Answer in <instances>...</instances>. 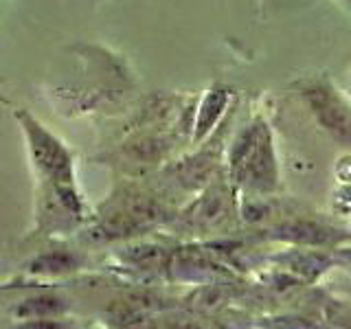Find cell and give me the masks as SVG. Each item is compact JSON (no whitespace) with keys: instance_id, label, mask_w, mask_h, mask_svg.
<instances>
[{"instance_id":"1","label":"cell","mask_w":351,"mask_h":329,"mask_svg":"<svg viewBox=\"0 0 351 329\" xmlns=\"http://www.w3.org/2000/svg\"><path fill=\"white\" fill-rule=\"evenodd\" d=\"M14 119L22 127L31 164L44 180L49 197H53L55 206H60L64 213H69L71 217H82L84 200L77 191L75 154L71 147L55 136L27 108H16Z\"/></svg>"},{"instance_id":"2","label":"cell","mask_w":351,"mask_h":329,"mask_svg":"<svg viewBox=\"0 0 351 329\" xmlns=\"http://www.w3.org/2000/svg\"><path fill=\"white\" fill-rule=\"evenodd\" d=\"M230 178L255 191H270L277 184V158H274L272 138L261 121L237 136L230 151Z\"/></svg>"},{"instance_id":"3","label":"cell","mask_w":351,"mask_h":329,"mask_svg":"<svg viewBox=\"0 0 351 329\" xmlns=\"http://www.w3.org/2000/svg\"><path fill=\"white\" fill-rule=\"evenodd\" d=\"M305 99L318 123L334 138L351 145V112L332 88L325 84H314L305 90Z\"/></svg>"},{"instance_id":"4","label":"cell","mask_w":351,"mask_h":329,"mask_svg":"<svg viewBox=\"0 0 351 329\" xmlns=\"http://www.w3.org/2000/svg\"><path fill=\"white\" fill-rule=\"evenodd\" d=\"M69 312V303L58 294H36L20 301L14 307V316L18 321H53Z\"/></svg>"},{"instance_id":"5","label":"cell","mask_w":351,"mask_h":329,"mask_svg":"<svg viewBox=\"0 0 351 329\" xmlns=\"http://www.w3.org/2000/svg\"><path fill=\"white\" fill-rule=\"evenodd\" d=\"M80 266H82L80 255H73V252L66 250H51L29 261L27 272L33 274V277H62V274L80 270Z\"/></svg>"},{"instance_id":"6","label":"cell","mask_w":351,"mask_h":329,"mask_svg":"<svg viewBox=\"0 0 351 329\" xmlns=\"http://www.w3.org/2000/svg\"><path fill=\"white\" fill-rule=\"evenodd\" d=\"M228 101V93L226 90H208L206 97L202 99L200 110H197L195 117V125H193V141H202L208 132L215 127V123L222 117L224 108Z\"/></svg>"},{"instance_id":"7","label":"cell","mask_w":351,"mask_h":329,"mask_svg":"<svg viewBox=\"0 0 351 329\" xmlns=\"http://www.w3.org/2000/svg\"><path fill=\"white\" fill-rule=\"evenodd\" d=\"M279 237L296 244H325L329 241V230L314 222H292L279 228Z\"/></svg>"},{"instance_id":"8","label":"cell","mask_w":351,"mask_h":329,"mask_svg":"<svg viewBox=\"0 0 351 329\" xmlns=\"http://www.w3.org/2000/svg\"><path fill=\"white\" fill-rule=\"evenodd\" d=\"M123 259L136 263L138 268H152V266H160L165 252L156 246H138V248H128V252H123Z\"/></svg>"},{"instance_id":"9","label":"cell","mask_w":351,"mask_h":329,"mask_svg":"<svg viewBox=\"0 0 351 329\" xmlns=\"http://www.w3.org/2000/svg\"><path fill=\"white\" fill-rule=\"evenodd\" d=\"M224 213V195H206L200 202V211H197V219L202 224H213L217 219H222Z\"/></svg>"},{"instance_id":"10","label":"cell","mask_w":351,"mask_h":329,"mask_svg":"<svg viewBox=\"0 0 351 329\" xmlns=\"http://www.w3.org/2000/svg\"><path fill=\"white\" fill-rule=\"evenodd\" d=\"M0 103H5V106H11V101H9L7 97H3V95H0Z\"/></svg>"},{"instance_id":"11","label":"cell","mask_w":351,"mask_h":329,"mask_svg":"<svg viewBox=\"0 0 351 329\" xmlns=\"http://www.w3.org/2000/svg\"><path fill=\"white\" fill-rule=\"evenodd\" d=\"M347 3H349V7H351V0H347Z\"/></svg>"}]
</instances>
